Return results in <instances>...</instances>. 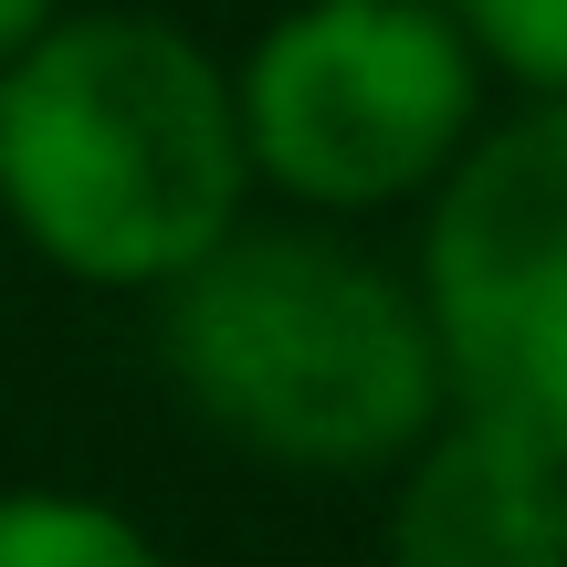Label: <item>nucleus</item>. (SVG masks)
<instances>
[{"label": "nucleus", "mask_w": 567, "mask_h": 567, "mask_svg": "<svg viewBox=\"0 0 567 567\" xmlns=\"http://www.w3.org/2000/svg\"><path fill=\"white\" fill-rule=\"evenodd\" d=\"M252 200L231 63L147 11L42 21L0 63V210L53 274L158 295Z\"/></svg>", "instance_id": "1"}, {"label": "nucleus", "mask_w": 567, "mask_h": 567, "mask_svg": "<svg viewBox=\"0 0 567 567\" xmlns=\"http://www.w3.org/2000/svg\"><path fill=\"white\" fill-rule=\"evenodd\" d=\"M158 368L231 452L389 473L452 410L421 284L316 221H231L158 284Z\"/></svg>", "instance_id": "2"}, {"label": "nucleus", "mask_w": 567, "mask_h": 567, "mask_svg": "<svg viewBox=\"0 0 567 567\" xmlns=\"http://www.w3.org/2000/svg\"><path fill=\"white\" fill-rule=\"evenodd\" d=\"M484 84L452 0H295L231 63L252 179L326 221L431 200L484 126Z\"/></svg>", "instance_id": "3"}, {"label": "nucleus", "mask_w": 567, "mask_h": 567, "mask_svg": "<svg viewBox=\"0 0 567 567\" xmlns=\"http://www.w3.org/2000/svg\"><path fill=\"white\" fill-rule=\"evenodd\" d=\"M421 316L452 410H494L567 452V95H526V116L473 126L442 168Z\"/></svg>", "instance_id": "4"}, {"label": "nucleus", "mask_w": 567, "mask_h": 567, "mask_svg": "<svg viewBox=\"0 0 567 567\" xmlns=\"http://www.w3.org/2000/svg\"><path fill=\"white\" fill-rule=\"evenodd\" d=\"M389 484V567H567V452L494 410H442Z\"/></svg>", "instance_id": "5"}, {"label": "nucleus", "mask_w": 567, "mask_h": 567, "mask_svg": "<svg viewBox=\"0 0 567 567\" xmlns=\"http://www.w3.org/2000/svg\"><path fill=\"white\" fill-rule=\"evenodd\" d=\"M0 567H168L137 515L95 494H0Z\"/></svg>", "instance_id": "6"}, {"label": "nucleus", "mask_w": 567, "mask_h": 567, "mask_svg": "<svg viewBox=\"0 0 567 567\" xmlns=\"http://www.w3.org/2000/svg\"><path fill=\"white\" fill-rule=\"evenodd\" d=\"M452 21L515 95H567V0H452Z\"/></svg>", "instance_id": "7"}, {"label": "nucleus", "mask_w": 567, "mask_h": 567, "mask_svg": "<svg viewBox=\"0 0 567 567\" xmlns=\"http://www.w3.org/2000/svg\"><path fill=\"white\" fill-rule=\"evenodd\" d=\"M42 21H63V0H0V63H11L21 42L42 32Z\"/></svg>", "instance_id": "8"}]
</instances>
